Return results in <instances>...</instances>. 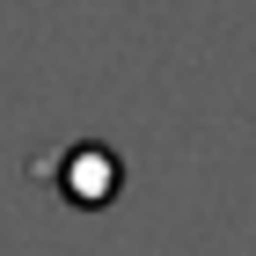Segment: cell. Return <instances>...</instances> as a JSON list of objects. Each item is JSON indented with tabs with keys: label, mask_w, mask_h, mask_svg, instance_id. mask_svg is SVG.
I'll use <instances>...</instances> for the list:
<instances>
[{
	"label": "cell",
	"mask_w": 256,
	"mask_h": 256,
	"mask_svg": "<svg viewBox=\"0 0 256 256\" xmlns=\"http://www.w3.org/2000/svg\"><path fill=\"white\" fill-rule=\"evenodd\" d=\"M52 183H59L66 205L102 212V205H118V190H124V161L110 154V146H96V139H80V146H66V154H59Z\"/></svg>",
	"instance_id": "cell-1"
}]
</instances>
